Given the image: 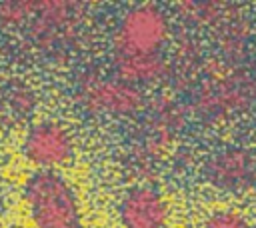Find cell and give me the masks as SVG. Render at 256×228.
I'll return each instance as SVG.
<instances>
[{
	"mask_svg": "<svg viewBox=\"0 0 256 228\" xmlns=\"http://www.w3.org/2000/svg\"><path fill=\"white\" fill-rule=\"evenodd\" d=\"M22 194L36 228H84L76 192L56 170L32 172Z\"/></svg>",
	"mask_w": 256,
	"mask_h": 228,
	"instance_id": "6da1fadb",
	"label": "cell"
},
{
	"mask_svg": "<svg viewBox=\"0 0 256 228\" xmlns=\"http://www.w3.org/2000/svg\"><path fill=\"white\" fill-rule=\"evenodd\" d=\"M170 24L156 4H138L130 8L118 22L112 54L114 56H146L160 54L168 40Z\"/></svg>",
	"mask_w": 256,
	"mask_h": 228,
	"instance_id": "7a4b0ae2",
	"label": "cell"
},
{
	"mask_svg": "<svg viewBox=\"0 0 256 228\" xmlns=\"http://www.w3.org/2000/svg\"><path fill=\"white\" fill-rule=\"evenodd\" d=\"M202 172L216 190L240 194L256 184V156L246 148L226 146L208 156Z\"/></svg>",
	"mask_w": 256,
	"mask_h": 228,
	"instance_id": "3957f363",
	"label": "cell"
},
{
	"mask_svg": "<svg viewBox=\"0 0 256 228\" xmlns=\"http://www.w3.org/2000/svg\"><path fill=\"white\" fill-rule=\"evenodd\" d=\"M80 100L86 108L114 114V116H130L138 112L144 104V98L138 86L114 78L88 76L80 84Z\"/></svg>",
	"mask_w": 256,
	"mask_h": 228,
	"instance_id": "277c9868",
	"label": "cell"
},
{
	"mask_svg": "<svg viewBox=\"0 0 256 228\" xmlns=\"http://www.w3.org/2000/svg\"><path fill=\"white\" fill-rule=\"evenodd\" d=\"M22 152L30 162L40 166V170H54L72 160L74 140L62 124L50 120L38 122L26 132Z\"/></svg>",
	"mask_w": 256,
	"mask_h": 228,
	"instance_id": "5b68a950",
	"label": "cell"
},
{
	"mask_svg": "<svg viewBox=\"0 0 256 228\" xmlns=\"http://www.w3.org/2000/svg\"><path fill=\"white\" fill-rule=\"evenodd\" d=\"M118 220L124 228H164L168 204L156 188L146 184L132 186L120 198Z\"/></svg>",
	"mask_w": 256,
	"mask_h": 228,
	"instance_id": "8992f818",
	"label": "cell"
},
{
	"mask_svg": "<svg viewBox=\"0 0 256 228\" xmlns=\"http://www.w3.org/2000/svg\"><path fill=\"white\" fill-rule=\"evenodd\" d=\"M114 74L118 80L136 84L156 82L166 72V60L162 54H146V56H114L112 60Z\"/></svg>",
	"mask_w": 256,
	"mask_h": 228,
	"instance_id": "52a82bcc",
	"label": "cell"
},
{
	"mask_svg": "<svg viewBox=\"0 0 256 228\" xmlns=\"http://www.w3.org/2000/svg\"><path fill=\"white\" fill-rule=\"evenodd\" d=\"M202 228H252V224L236 210H216L204 220Z\"/></svg>",
	"mask_w": 256,
	"mask_h": 228,
	"instance_id": "ba28073f",
	"label": "cell"
},
{
	"mask_svg": "<svg viewBox=\"0 0 256 228\" xmlns=\"http://www.w3.org/2000/svg\"><path fill=\"white\" fill-rule=\"evenodd\" d=\"M36 2H4L0 4V20L8 26H18L22 20L32 16Z\"/></svg>",
	"mask_w": 256,
	"mask_h": 228,
	"instance_id": "9c48e42d",
	"label": "cell"
},
{
	"mask_svg": "<svg viewBox=\"0 0 256 228\" xmlns=\"http://www.w3.org/2000/svg\"><path fill=\"white\" fill-rule=\"evenodd\" d=\"M8 108L16 116L28 114L30 110H34V92L30 88L14 86L12 90H8Z\"/></svg>",
	"mask_w": 256,
	"mask_h": 228,
	"instance_id": "30bf717a",
	"label": "cell"
}]
</instances>
